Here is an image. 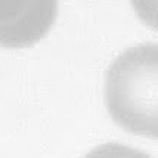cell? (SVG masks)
Segmentation results:
<instances>
[{"label": "cell", "mask_w": 158, "mask_h": 158, "mask_svg": "<svg viewBox=\"0 0 158 158\" xmlns=\"http://www.w3.org/2000/svg\"><path fill=\"white\" fill-rule=\"evenodd\" d=\"M158 49L155 43L133 46L110 65L105 102L112 120L130 133L157 136Z\"/></svg>", "instance_id": "1"}, {"label": "cell", "mask_w": 158, "mask_h": 158, "mask_svg": "<svg viewBox=\"0 0 158 158\" xmlns=\"http://www.w3.org/2000/svg\"><path fill=\"white\" fill-rule=\"evenodd\" d=\"M83 158H152L146 152L121 143H102Z\"/></svg>", "instance_id": "2"}]
</instances>
